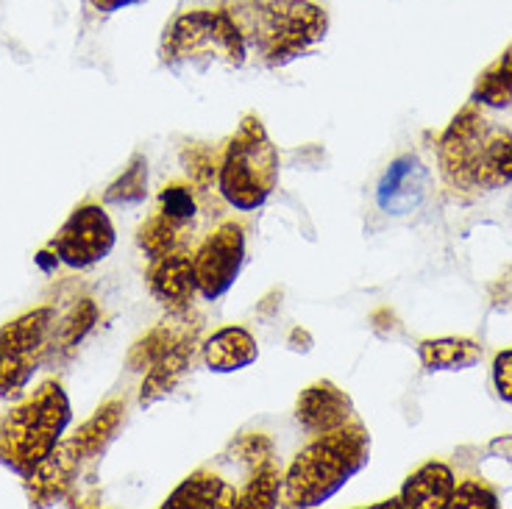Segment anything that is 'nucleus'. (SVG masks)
<instances>
[{
	"mask_svg": "<svg viewBox=\"0 0 512 509\" xmlns=\"http://www.w3.org/2000/svg\"><path fill=\"white\" fill-rule=\"evenodd\" d=\"M493 382H496V393L501 401H507L512 407V348L499 351L493 359Z\"/></svg>",
	"mask_w": 512,
	"mask_h": 509,
	"instance_id": "obj_30",
	"label": "nucleus"
},
{
	"mask_svg": "<svg viewBox=\"0 0 512 509\" xmlns=\"http://www.w3.org/2000/svg\"><path fill=\"white\" fill-rule=\"evenodd\" d=\"M421 362L426 373H454V370L474 368L482 359L485 348L471 337H440V340H423Z\"/></svg>",
	"mask_w": 512,
	"mask_h": 509,
	"instance_id": "obj_20",
	"label": "nucleus"
},
{
	"mask_svg": "<svg viewBox=\"0 0 512 509\" xmlns=\"http://www.w3.org/2000/svg\"><path fill=\"white\" fill-rule=\"evenodd\" d=\"M95 12L101 14H115V12H123V9H128V6H137V3H142V0H87Z\"/></svg>",
	"mask_w": 512,
	"mask_h": 509,
	"instance_id": "obj_31",
	"label": "nucleus"
},
{
	"mask_svg": "<svg viewBox=\"0 0 512 509\" xmlns=\"http://www.w3.org/2000/svg\"><path fill=\"white\" fill-rule=\"evenodd\" d=\"M471 101L487 109H507L512 106V45L501 53L496 62L476 78Z\"/></svg>",
	"mask_w": 512,
	"mask_h": 509,
	"instance_id": "obj_23",
	"label": "nucleus"
},
{
	"mask_svg": "<svg viewBox=\"0 0 512 509\" xmlns=\"http://www.w3.org/2000/svg\"><path fill=\"white\" fill-rule=\"evenodd\" d=\"M284 490V473L276 465V459H265L262 465H256L254 471H248V482L240 490L237 507L240 509H268L279 504V496Z\"/></svg>",
	"mask_w": 512,
	"mask_h": 509,
	"instance_id": "obj_22",
	"label": "nucleus"
},
{
	"mask_svg": "<svg viewBox=\"0 0 512 509\" xmlns=\"http://www.w3.org/2000/svg\"><path fill=\"white\" fill-rule=\"evenodd\" d=\"M240 490L226 482L218 473L201 471L190 473L184 482L167 496L165 509H234Z\"/></svg>",
	"mask_w": 512,
	"mask_h": 509,
	"instance_id": "obj_14",
	"label": "nucleus"
},
{
	"mask_svg": "<svg viewBox=\"0 0 512 509\" xmlns=\"http://www.w3.org/2000/svg\"><path fill=\"white\" fill-rule=\"evenodd\" d=\"M290 348H293V351H304V354H307L309 348H312V337H309V331L293 329V334H290Z\"/></svg>",
	"mask_w": 512,
	"mask_h": 509,
	"instance_id": "obj_32",
	"label": "nucleus"
},
{
	"mask_svg": "<svg viewBox=\"0 0 512 509\" xmlns=\"http://www.w3.org/2000/svg\"><path fill=\"white\" fill-rule=\"evenodd\" d=\"M78 468H81V457L76 454V448L70 440H62L51 451V457L42 459L26 476L31 504H53L56 498H62L76 482Z\"/></svg>",
	"mask_w": 512,
	"mask_h": 509,
	"instance_id": "obj_13",
	"label": "nucleus"
},
{
	"mask_svg": "<svg viewBox=\"0 0 512 509\" xmlns=\"http://www.w3.org/2000/svg\"><path fill=\"white\" fill-rule=\"evenodd\" d=\"M279 184V151L262 120L245 115L218 165V190L237 212H256L268 204Z\"/></svg>",
	"mask_w": 512,
	"mask_h": 509,
	"instance_id": "obj_6",
	"label": "nucleus"
},
{
	"mask_svg": "<svg viewBox=\"0 0 512 509\" xmlns=\"http://www.w3.org/2000/svg\"><path fill=\"white\" fill-rule=\"evenodd\" d=\"M148 287L170 315H187L192 298L198 293L192 256L184 251H173L162 259H154L148 268Z\"/></svg>",
	"mask_w": 512,
	"mask_h": 509,
	"instance_id": "obj_12",
	"label": "nucleus"
},
{
	"mask_svg": "<svg viewBox=\"0 0 512 509\" xmlns=\"http://www.w3.org/2000/svg\"><path fill=\"white\" fill-rule=\"evenodd\" d=\"M499 504L501 501L493 487H487L485 482H476V479H465L454 487L448 509H496Z\"/></svg>",
	"mask_w": 512,
	"mask_h": 509,
	"instance_id": "obj_26",
	"label": "nucleus"
},
{
	"mask_svg": "<svg viewBox=\"0 0 512 509\" xmlns=\"http://www.w3.org/2000/svg\"><path fill=\"white\" fill-rule=\"evenodd\" d=\"M195 340H184L176 348H170L165 357H159L145 370V379H142L140 390V404L142 407H151L156 401H162L165 395H170L176 387H179L181 376L190 370L192 357H195Z\"/></svg>",
	"mask_w": 512,
	"mask_h": 509,
	"instance_id": "obj_18",
	"label": "nucleus"
},
{
	"mask_svg": "<svg viewBox=\"0 0 512 509\" xmlns=\"http://www.w3.org/2000/svg\"><path fill=\"white\" fill-rule=\"evenodd\" d=\"M159 53L173 73L204 76L215 67L240 70L248 62V42L229 9H192L165 28Z\"/></svg>",
	"mask_w": 512,
	"mask_h": 509,
	"instance_id": "obj_4",
	"label": "nucleus"
},
{
	"mask_svg": "<svg viewBox=\"0 0 512 509\" xmlns=\"http://www.w3.org/2000/svg\"><path fill=\"white\" fill-rule=\"evenodd\" d=\"M37 265L42 270H56V265H62V262H59V256L53 254V248H45V251L37 256Z\"/></svg>",
	"mask_w": 512,
	"mask_h": 509,
	"instance_id": "obj_33",
	"label": "nucleus"
},
{
	"mask_svg": "<svg viewBox=\"0 0 512 509\" xmlns=\"http://www.w3.org/2000/svg\"><path fill=\"white\" fill-rule=\"evenodd\" d=\"M201 357L212 373H237L259 359V345L243 326H223L201 345Z\"/></svg>",
	"mask_w": 512,
	"mask_h": 509,
	"instance_id": "obj_15",
	"label": "nucleus"
},
{
	"mask_svg": "<svg viewBox=\"0 0 512 509\" xmlns=\"http://www.w3.org/2000/svg\"><path fill=\"white\" fill-rule=\"evenodd\" d=\"M457 479L443 462H423L401 487V504L412 509H448Z\"/></svg>",
	"mask_w": 512,
	"mask_h": 509,
	"instance_id": "obj_16",
	"label": "nucleus"
},
{
	"mask_svg": "<svg viewBox=\"0 0 512 509\" xmlns=\"http://www.w3.org/2000/svg\"><path fill=\"white\" fill-rule=\"evenodd\" d=\"M95 323H98V306H95L92 298H81V301L64 315L62 323H59V329H56V343H59V348H64V351H73V348L90 334Z\"/></svg>",
	"mask_w": 512,
	"mask_h": 509,
	"instance_id": "obj_25",
	"label": "nucleus"
},
{
	"mask_svg": "<svg viewBox=\"0 0 512 509\" xmlns=\"http://www.w3.org/2000/svg\"><path fill=\"white\" fill-rule=\"evenodd\" d=\"M115 242V226L106 209L98 204H84L73 209V215L64 220L48 248H53L59 262L70 270H87L112 254Z\"/></svg>",
	"mask_w": 512,
	"mask_h": 509,
	"instance_id": "obj_8",
	"label": "nucleus"
},
{
	"mask_svg": "<svg viewBox=\"0 0 512 509\" xmlns=\"http://www.w3.org/2000/svg\"><path fill=\"white\" fill-rule=\"evenodd\" d=\"M123 420H126V401L115 398V401H106L84 426H78V432L70 437V443L76 448L81 462L98 457L103 448L115 440V434L120 432Z\"/></svg>",
	"mask_w": 512,
	"mask_h": 509,
	"instance_id": "obj_19",
	"label": "nucleus"
},
{
	"mask_svg": "<svg viewBox=\"0 0 512 509\" xmlns=\"http://www.w3.org/2000/svg\"><path fill=\"white\" fill-rule=\"evenodd\" d=\"M0 398H3V395H0Z\"/></svg>",
	"mask_w": 512,
	"mask_h": 509,
	"instance_id": "obj_34",
	"label": "nucleus"
},
{
	"mask_svg": "<svg viewBox=\"0 0 512 509\" xmlns=\"http://www.w3.org/2000/svg\"><path fill=\"white\" fill-rule=\"evenodd\" d=\"M265 459H273V443L265 434H245L231 446V462L243 465L245 471H254Z\"/></svg>",
	"mask_w": 512,
	"mask_h": 509,
	"instance_id": "obj_28",
	"label": "nucleus"
},
{
	"mask_svg": "<svg viewBox=\"0 0 512 509\" xmlns=\"http://www.w3.org/2000/svg\"><path fill=\"white\" fill-rule=\"evenodd\" d=\"M181 162H184V170H187V179L198 187V192H206L212 187V181L218 179L215 156L206 148H187L181 153Z\"/></svg>",
	"mask_w": 512,
	"mask_h": 509,
	"instance_id": "obj_27",
	"label": "nucleus"
},
{
	"mask_svg": "<svg viewBox=\"0 0 512 509\" xmlns=\"http://www.w3.org/2000/svg\"><path fill=\"white\" fill-rule=\"evenodd\" d=\"M195 195H192L190 184H167L165 190L159 192V212L192 223L195 217Z\"/></svg>",
	"mask_w": 512,
	"mask_h": 509,
	"instance_id": "obj_29",
	"label": "nucleus"
},
{
	"mask_svg": "<svg viewBox=\"0 0 512 509\" xmlns=\"http://www.w3.org/2000/svg\"><path fill=\"white\" fill-rule=\"evenodd\" d=\"M145 198H148V159L142 153H134L131 162L123 167V173L106 187L103 201L112 206H134L142 204Z\"/></svg>",
	"mask_w": 512,
	"mask_h": 509,
	"instance_id": "obj_24",
	"label": "nucleus"
},
{
	"mask_svg": "<svg viewBox=\"0 0 512 509\" xmlns=\"http://www.w3.org/2000/svg\"><path fill=\"white\" fill-rule=\"evenodd\" d=\"M243 31L248 51L268 67H284L315 51L329 34V14L309 0H234L226 6Z\"/></svg>",
	"mask_w": 512,
	"mask_h": 509,
	"instance_id": "obj_3",
	"label": "nucleus"
},
{
	"mask_svg": "<svg viewBox=\"0 0 512 509\" xmlns=\"http://www.w3.org/2000/svg\"><path fill=\"white\" fill-rule=\"evenodd\" d=\"M371 462V432L354 420L343 429L318 434L301 448L284 473V498L290 507H323Z\"/></svg>",
	"mask_w": 512,
	"mask_h": 509,
	"instance_id": "obj_2",
	"label": "nucleus"
},
{
	"mask_svg": "<svg viewBox=\"0 0 512 509\" xmlns=\"http://www.w3.org/2000/svg\"><path fill=\"white\" fill-rule=\"evenodd\" d=\"M429 181H432L429 167L423 165L418 156L412 153L398 156L379 181L376 201L387 215H410L429 195Z\"/></svg>",
	"mask_w": 512,
	"mask_h": 509,
	"instance_id": "obj_11",
	"label": "nucleus"
},
{
	"mask_svg": "<svg viewBox=\"0 0 512 509\" xmlns=\"http://www.w3.org/2000/svg\"><path fill=\"white\" fill-rule=\"evenodd\" d=\"M70 420L73 407L62 384H39L34 395L0 420V462L26 479L62 443Z\"/></svg>",
	"mask_w": 512,
	"mask_h": 509,
	"instance_id": "obj_5",
	"label": "nucleus"
},
{
	"mask_svg": "<svg viewBox=\"0 0 512 509\" xmlns=\"http://www.w3.org/2000/svg\"><path fill=\"white\" fill-rule=\"evenodd\" d=\"M245 265V229L240 223H223L215 229L201 248L192 254V270H195V284L198 293L206 301H218L234 287Z\"/></svg>",
	"mask_w": 512,
	"mask_h": 509,
	"instance_id": "obj_9",
	"label": "nucleus"
},
{
	"mask_svg": "<svg viewBox=\"0 0 512 509\" xmlns=\"http://www.w3.org/2000/svg\"><path fill=\"white\" fill-rule=\"evenodd\" d=\"M295 420L301 423V429L318 437L354 423L357 415H354V401L346 390H340L329 379H320L301 390L295 401Z\"/></svg>",
	"mask_w": 512,
	"mask_h": 509,
	"instance_id": "obj_10",
	"label": "nucleus"
},
{
	"mask_svg": "<svg viewBox=\"0 0 512 509\" xmlns=\"http://www.w3.org/2000/svg\"><path fill=\"white\" fill-rule=\"evenodd\" d=\"M198 329H201V320H195L190 326V320H184V315H176V320H165L159 323L156 329H151L145 337H140L137 343L131 345L128 351V370L134 373H145V370L154 365L156 359L165 357L170 348H176L184 340H192L198 337Z\"/></svg>",
	"mask_w": 512,
	"mask_h": 509,
	"instance_id": "obj_17",
	"label": "nucleus"
},
{
	"mask_svg": "<svg viewBox=\"0 0 512 509\" xmlns=\"http://www.w3.org/2000/svg\"><path fill=\"white\" fill-rule=\"evenodd\" d=\"M53 306H37L0 329V395L14 398L28 387L51 348Z\"/></svg>",
	"mask_w": 512,
	"mask_h": 509,
	"instance_id": "obj_7",
	"label": "nucleus"
},
{
	"mask_svg": "<svg viewBox=\"0 0 512 509\" xmlns=\"http://www.w3.org/2000/svg\"><path fill=\"white\" fill-rule=\"evenodd\" d=\"M440 173L448 187L490 192L512 184V134L487 120L479 103H468L437 142Z\"/></svg>",
	"mask_w": 512,
	"mask_h": 509,
	"instance_id": "obj_1",
	"label": "nucleus"
},
{
	"mask_svg": "<svg viewBox=\"0 0 512 509\" xmlns=\"http://www.w3.org/2000/svg\"><path fill=\"white\" fill-rule=\"evenodd\" d=\"M187 229H190V223L176 220L165 212H156L137 231V245L154 262V259H162L173 251H181V240H184Z\"/></svg>",
	"mask_w": 512,
	"mask_h": 509,
	"instance_id": "obj_21",
	"label": "nucleus"
}]
</instances>
